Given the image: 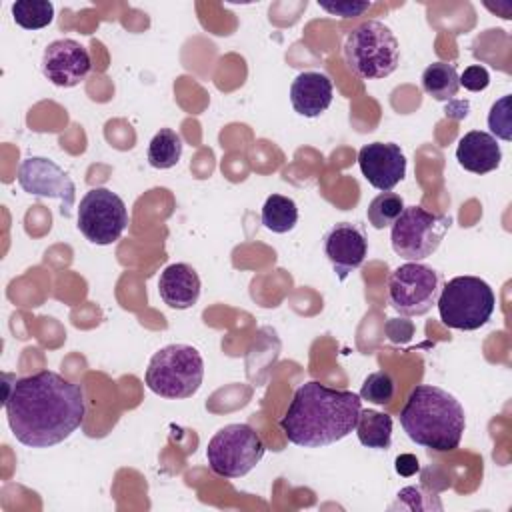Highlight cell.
Here are the masks:
<instances>
[{
	"label": "cell",
	"mask_w": 512,
	"mask_h": 512,
	"mask_svg": "<svg viewBox=\"0 0 512 512\" xmlns=\"http://www.w3.org/2000/svg\"><path fill=\"white\" fill-rule=\"evenodd\" d=\"M4 410L20 444L50 448L82 426L86 414L84 390L58 372L40 370L6 386Z\"/></svg>",
	"instance_id": "1"
},
{
	"label": "cell",
	"mask_w": 512,
	"mask_h": 512,
	"mask_svg": "<svg viewBox=\"0 0 512 512\" xmlns=\"http://www.w3.org/2000/svg\"><path fill=\"white\" fill-rule=\"evenodd\" d=\"M360 410V394L310 380L296 388L280 428L296 446L322 448L352 434Z\"/></svg>",
	"instance_id": "2"
},
{
	"label": "cell",
	"mask_w": 512,
	"mask_h": 512,
	"mask_svg": "<svg viewBox=\"0 0 512 512\" xmlns=\"http://www.w3.org/2000/svg\"><path fill=\"white\" fill-rule=\"evenodd\" d=\"M400 424L418 446L450 452L460 446L466 414L462 404L444 388L418 384L400 410Z\"/></svg>",
	"instance_id": "3"
},
{
	"label": "cell",
	"mask_w": 512,
	"mask_h": 512,
	"mask_svg": "<svg viewBox=\"0 0 512 512\" xmlns=\"http://www.w3.org/2000/svg\"><path fill=\"white\" fill-rule=\"evenodd\" d=\"M144 380L162 398H190L202 386L204 358L190 344H168L152 354Z\"/></svg>",
	"instance_id": "4"
},
{
	"label": "cell",
	"mask_w": 512,
	"mask_h": 512,
	"mask_svg": "<svg viewBox=\"0 0 512 512\" xmlns=\"http://www.w3.org/2000/svg\"><path fill=\"white\" fill-rule=\"evenodd\" d=\"M342 54L358 78L380 80L398 68L400 44L384 22L366 20L346 36Z\"/></svg>",
	"instance_id": "5"
},
{
	"label": "cell",
	"mask_w": 512,
	"mask_h": 512,
	"mask_svg": "<svg viewBox=\"0 0 512 512\" xmlns=\"http://www.w3.org/2000/svg\"><path fill=\"white\" fill-rule=\"evenodd\" d=\"M440 320L454 330H478L482 328L496 306L490 284L478 276H456L440 288L438 300Z\"/></svg>",
	"instance_id": "6"
},
{
	"label": "cell",
	"mask_w": 512,
	"mask_h": 512,
	"mask_svg": "<svg viewBox=\"0 0 512 512\" xmlns=\"http://www.w3.org/2000/svg\"><path fill=\"white\" fill-rule=\"evenodd\" d=\"M266 446L262 436L250 424L222 426L206 446L210 470L222 478L246 476L264 456Z\"/></svg>",
	"instance_id": "7"
},
{
	"label": "cell",
	"mask_w": 512,
	"mask_h": 512,
	"mask_svg": "<svg viewBox=\"0 0 512 512\" xmlns=\"http://www.w3.org/2000/svg\"><path fill=\"white\" fill-rule=\"evenodd\" d=\"M450 222V216L434 214L422 206H404L390 226L392 250L408 262H420L438 250Z\"/></svg>",
	"instance_id": "8"
},
{
	"label": "cell",
	"mask_w": 512,
	"mask_h": 512,
	"mask_svg": "<svg viewBox=\"0 0 512 512\" xmlns=\"http://www.w3.org/2000/svg\"><path fill=\"white\" fill-rule=\"evenodd\" d=\"M76 218L78 230L96 246L116 242L128 226V210L124 200L104 186L90 188L84 194Z\"/></svg>",
	"instance_id": "9"
},
{
	"label": "cell",
	"mask_w": 512,
	"mask_h": 512,
	"mask_svg": "<svg viewBox=\"0 0 512 512\" xmlns=\"http://www.w3.org/2000/svg\"><path fill=\"white\" fill-rule=\"evenodd\" d=\"M440 276L432 266L406 262L392 270L388 278L390 306L402 316H422L438 300Z\"/></svg>",
	"instance_id": "10"
},
{
	"label": "cell",
	"mask_w": 512,
	"mask_h": 512,
	"mask_svg": "<svg viewBox=\"0 0 512 512\" xmlns=\"http://www.w3.org/2000/svg\"><path fill=\"white\" fill-rule=\"evenodd\" d=\"M16 180L26 194L40 198H58L62 202V216H70L76 200V186L54 160L44 156L24 158L18 166Z\"/></svg>",
	"instance_id": "11"
},
{
	"label": "cell",
	"mask_w": 512,
	"mask_h": 512,
	"mask_svg": "<svg viewBox=\"0 0 512 512\" xmlns=\"http://www.w3.org/2000/svg\"><path fill=\"white\" fill-rule=\"evenodd\" d=\"M90 70L92 60L88 50L72 38L50 42L42 54V74L60 88L78 86Z\"/></svg>",
	"instance_id": "12"
},
{
	"label": "cell",
	"mask_w": 512,
	"mask_h": 512,
	"mask_svg": "<svg viewBox=\"0 0 512 512\" xmlns=\"http://www.w3.org/2000/svg\"><path fill=\"white\" fill-rule=\"evenodd\" d=\"M362 176L380 192H390L406 176V156L394 142H370L358 152Z\"/></svg>",
	"instance_id": "13"
},
{
	"label": "cell",
	"mask_w": 512,
	"mask_h": 512,
	"mask_svg": "<svg viewBox=\"0 0 512 512\" xmlns=\"http://www.w3.org/2000/svg\"><path fill=\"white\" fill-rule=\"evenodd\" d=\"M324 254L330 260L336 276L346 280L352 270L362 266L368 254V240L356 224L340 222L324 236Z\"/></svg>",
	"instance_id": "14"
},
{
	"label": "cell",
	"mask_w": 512,
	"mask_h": 512,
	"mask_svg": "<svg viewBox=\"0 0 512 512\" xmlns=\"http://www.w3.org/2000/svg\"><path fill=\"white\" fill-rule=\"evenodd\" d=\"M334 98L332 80L322 72H300L290 86V102L296 114L304 118H318L324 114Z\"/></svg>",
	"instance_id": "15"
},
{
	"label": "cell",
	"mask_w": 512,
	"mask_h": 512,
	"mask_svg": "<svg viewBox=\"0 0 512 512\" xmlns=\"http://www.w3.org/2000/svg\"><path fill=\"white\" fill-rule=\"evenodd\" d=\"M200 276L184 262H174L160 272L158 294L164 304L176 310L192 308L200 298Z\"/></svg>",
	"instance_id": "16"
},
{
	"label": "cell",
	"mask_w": 512,
	"mask_h": 512,
	"mask_svg": "<svg viewBox=\"0 0 512 512\" xmlns=\"http://www.w3.org/2000/svg\"><path fill=\"white\" fill-rule=\"evenodd\" d=\"M456 160L472 174H488L500 166L502 148L492 134L484 130H470L458 140Z\"/></svg>",
	"instance_id": "17"
},
{
	"label": "cell",
	"mask_w": 512,
	"mask_h": 512,
	"mask_svg": "<svg viewBox=\"0 0 512 512\" xmlns=\"http://www.w3.org/2000/svg\"><path fill=\"white\" fill-rule=\"evenodd\" d=\"M356 434L362 446L374 450H388L392 444V416L372 408L360 410Z\"/></svg>",
	"instance_id": "18"
},
{
	"label": "cell",
	"mask_w": 512,
	"mask_h": 512,
	"mask_svg": "<svg viewBox=\"0 0 512 512\" xmlns=\"http://www.w3.org/2000/svg\"><path fill=\"white\" fill-rule=\"evenodd\" d=\"M422 90L438 102H448L458 94V72L454 64L434 62L422 72Z\"/></svg>",
	"instance_id": "19"
},
{
	"label": "cell",
	"mask_w": 512,
	"mask_h": 512,
	"mask_svg": "<svg viewBox=\"0 0 512 512\" xmlns=\"http://www.w3.org/2000/svg\"><path fill=\"white\" fill-rule=\"evenodd\" d=\"M182 148L184 144L178 132H174L172 128H160L148 144V164L156 170H168L180 162Z\"/></svg>",
	"instance_id": "20"
},
{
	"label": "cell",
	"mask_w": 512,
	"mask_h": 512,
	"mask_svg": "<svg viewBox=\"0 0 512 512\" xmlns=\"http://www.w3.org/2000/svg\"><path fill=\"white\" fill-rule=\"evenodd\" d=\"M262 224L274 234L290 232L298 222V206L292 198L282 194H270L262 206Z\"/></svg>",
	"instance_id": "21"
},
{
	"label": "cell",
	"mask_w": 512,
	"mask_h": 512,
	"mask_svg": "<svg viewBox=\"0 0 512 512\" xmlns=\"http://www.w3.org/2000/svg\"><path fill=\"white\" fill-rule=\"evenodd\" d=\"M12 18L24 30H40L52 24L54 4L48 0H18L12 4Z\"/></svg>",
	"instance_id": "22"
},
{
	"label": "cell",
	"mask_w": 512,
	"mask_h": 512,
	"mask_svg": "<svg viewBox=\"0 0 512 512\" xmlns=\"http://www.w3.org/2000/svg\"><path fill=\"white\" fill-rule=\"evenodd\" d=\"M402 210H404L402 196H398L394 192H380L368 204L366 216H368V222L372 224V228L382 230V228L392 226L394 220L402 214Z\"/></svg>",
	"instance_id": "23"
},
{
	"label": "cell",
	"mask_w": 512,
	"mask_h": 512,
	"mask_svg": "<svg viewBox=\"0 0 512 512\" xmlns=\"http://www.w3.org/2000/svg\"><path fill=\"white\" fill-rule=\"evenodd\" d=\"M394 394H396V380L386 370L368 374L360 388V398L368 400L372 404H378V406L390 404L394 400Z\"/></svg>",
	"instance_id": "24"
},
{
	"label": "cell",
	"mask_w": 512,
	"mask_h": 512,
	"mask_svg": "<svg viewBox=\"0 0 512 512\" xmlns=\"http://www.w3.org/2000/svg\"><path fill=\"white\" fill-rule=\"evenodd\" d=\"M510 94L496 100L488 112V128L494 138L512 140V110H510Z\"/></svg>",
	"instance_id": "25"
},
{
	"label": "cell",
	"mask_w": 512,
	"mask_h": 512,
	"mask_svg": "<svg viewBox=\"0 0 512 512\" xmlns=\"http://www.w3.org/2000/svg\"><path fill=\"white\" fill-rule=\"evenodd\" d=\"M458 84L470 92H482L490 84V72L480 64H472L464 68L462 74H458Z\"/></svg>",
	"instance_id": "26"
},
{
	"label": "cell",
	"mask_w": 512,
	"mask_h": 512,
	"mask_svg": "<svg viewBox=\"0 0 512 512\" xmlns=\"http://www.w3.org/2000/svg\"><path fill=\"white\" fill-rule=\"evenodd\" d=\"M318 6L330 14H336V16H342V18H356V16H362L370 6L372 2H350V0H344V2H318Z\"/></svg>",
	"instance_id": "27"
},
{
	"label": "cell",
	"mask_w": 512,
	"mask_h": 512,
	"mask_svg": "<svg viewBox=\"0 0 512 512\" xmlns=\"http://www.w3.org/2000/svg\"><path fill=\"white\" fill-rule=\"evenodd\" d=\"M394 468L400 476H412L420 470V464H418V458L414 454H400L394 460Z\"/></svg>",
	"instance_id": "28"
}]
</instances>
